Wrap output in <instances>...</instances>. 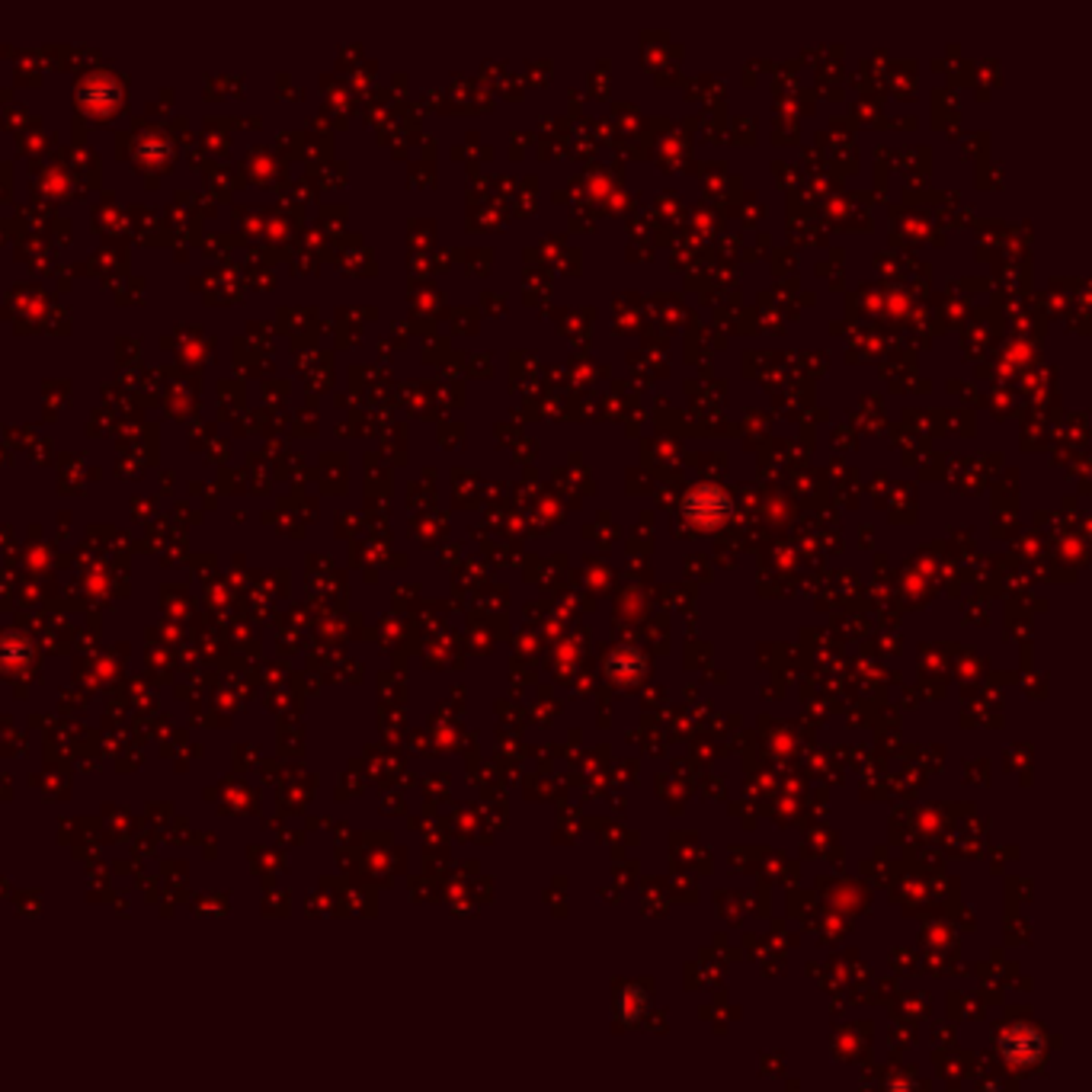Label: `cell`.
<instances>
[{"label": "cell", "mask_w": 1092, "mask_h": 1092, "mask_svg": "<svg viewBox=\"0 0 1092 1092\" xmlns=\"http://www.w3.org/2000/svg\"><path fill=\"white\" fill-rule=\"evenodd\" d=\"M999 1048H1002V1057H1006L1010 1064L1028 1067V1064H1035V1060L1045 1054V1038H1042L1038 1028L1016 1025V1028L1006 1031V1035H1002Z\"/></svg>", "instance_id": "cell-1"}]
</instances>
